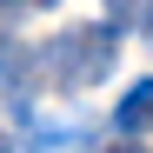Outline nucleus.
<instances>
[{
    "instance_id": "39448f33",
    "label": "nucleus",
    "mask_w": 153,
    "mask_h": 153,
    "mask_svg": "<svg viewBox=\"0 0 153 153\" xmlns=\"http://www.w3.org/2000/svg\"><path fill=\"white\" fill-rule=\"evenodd\" d=\"M140 27H146V33H153V0H146V7H140Z\"/></svg>"
},
{
    "instance_id": "f257e3e1",
    "label": "nucleus",
    "mask_w": 153,
    "mask_h": 153,
    "mask_svg": "<svg viewBox=\"0 0 153 153\" xmlns=\"http://www.w3.org/2000/svg\"><path fill=\"white\" fill-rule=\"evenodd\" d=\"M113 53H120V33L113 27H67L40 53V73L60 80V87H93V80L113 73Z\"/></svg>"
},
{
    "instance_id": "f03ea898",
    "label": "nucleus",
    "mask_w": 153,
    "mask_h": 153,
    "mask_svg": "<svg viewBox=\"0 0 153 153\" xmlns=\"http://www.w3.org/2000/svg\"><path fill=\"white\" fill-rule=\"evenodd\" d=\"M113 126H120L126 140H146V133H153V80L126 87V100L113 107Z\"/></svg>"
},
{
    "instance_id": "423d86ee",
    "label": "nucleus",
    "mask_w": 153,
    "mask_h": 153,
    "mask_svg": "<svg viewBox=\"0 0 153 153\" xmlns=\"http://www.w3.org/2000/svg\"><path fill=\"white\" fill-rule=\"evenodd\" d=\"M0 67H7V33H0Z\"/></svg>"
},
{
    "instance_id": "0eeeda50",
    "label": "nucleus",
    "mask_w": 153,
    "mask_h": 153,
    "mask_svg": "<svg viewBox=\"0 0 153 153\" xmlns=\"http://www.w3.org/2000/svg\"><path fill=\"white\" fill-rule=\"evenodd\" d=\"M13 7H20V0H0V13H13Z\"/></svg>"
},
{
    "instance_id": "1a4fd4ad",
    "label": "nucleus",
    "mask_w": 153,
    "mask_h": 153,
    "mask_svg": "<svg viewBox=\"0 0 153 153\" xmlns=\"http://www.w3.org/2000/svg\"><path fill=\"white\" fill-rule=\"evenodd\" d=\"M0 153H13V146H7V140H0Z\"/></svg>"
},
{
    "instance_id": "7ed1b4c3",
    "label": "nucleus",
    "mask_w": 153,
    "mask_h": 153,
    "mask_svg": "<svg viewBox=\"0 0 153 153\" xmlns=\"http://www.w3.org/2000/svg\"><path fill=\"white\" fill-rule=\"evenodd\" d=\"M27 146L33 153H80V146H93V133H80V126H33Z\"/></svg>"
},
{
    "instance_id": "6e6552de",
    "label": "nucleus",
    "mask_w": 153,
    "mask_h": 153,
    "mask_svg": "<svg viewBox=\"0 0 153 153\" xmlns=\"http://www.w3.org/2000/svg\"><path fill=\"white\" fill-rule=\"evenodd\" d=\"M33 7H53V0H33Z\"/></svg>"
},
{
    "instance_id": "20e7f679",
    "label": "nucleus",
    "mask_w": 153,
    "mask_h": 153,
    "mask_svg": "<svg viewBox=\"0 0 153 153\" xmlns=\"http://www.w3.org/2000/svg\"><path fill=\"white\" fill-rule=\"evenodd\" d=\"M107 7H113V20H133V0H107Z\"/></svg>"
}]
</instances>
